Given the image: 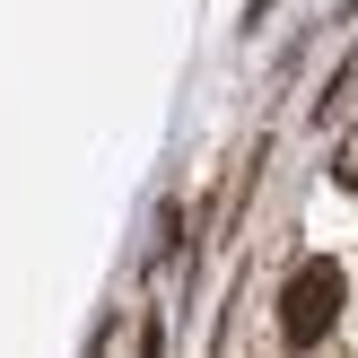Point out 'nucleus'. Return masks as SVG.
<instances>
[{
    "instance_id": "obj_1",
    "label": "nucleus",
    "mask_w": 358,
    "mask_h": 358,
    "mask_svg": "<svg viewBox=\"0 0 358 358\" xmlns=\"http://www.w3.org/2000/svg\"><path fill=\"white\" fill-rule=\"evenodd\" d=\"M332 324H341V271H332V262H297L289 289H280V341L315 350Z\"/></svg>"
},
{
    "instance_id": "obj_2",
    "label": "nucleus",
    "mask_w": 358,
    "mask_h": 358,
    "mask_svg": "<svg viewBox=\"0 0 358 358\" xmlns=\"http://www.w3.org/2000/svg\"><path fill=\"white\" fill-rule=\"evenodd\" d=\"M332 175H341V184H350V192H358V131H350V140H341V157H332Z\"/></svg>"
}]
</instances>
